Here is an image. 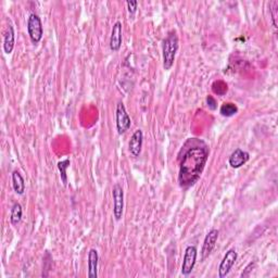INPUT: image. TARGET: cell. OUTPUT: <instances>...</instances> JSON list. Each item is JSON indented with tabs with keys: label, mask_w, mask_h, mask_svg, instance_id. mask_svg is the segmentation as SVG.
Segmentation results:
<instances>
[{
	"label": "cell",
	"mask_w": 278,
	"mask_h": 278,
	"mask_svg": "<svg viewBox=\"0 0 278 278\" xmlns=\"http://www.w3.org/2000/svg\"><path fill=\"white\" fill-rule=\"evenodd\" d=\"M209 158L208 147L194 146L184 154L179 167L178 183L181 187L188 188L199 181Z\"/></svg>",
	"instance_id": "obj_1"
},
{
	"label": "cell",
	"mask_w": 278,
	"mask_h": 278,
	"mask_svg": "<svg viewBox=\"0 0 278 278\" xmlns=\"http://www.w3.org/2000/svg\"><path fill=\"white\" fill-rule=\"evenodd\" d=\"M163 68L169 71L172 68L178 50V37L175 32H170L167 38L163 40Z\"/></svg>",
	"instance_id": "obj_2"
},
{
	"label": "cell",
	"mask_w": 278,
	"mask_h": 278,
	"mask_svg": "<svg viewBox=\"0 0 278 278\" xmlns=\"http://www.w3.org/2000/svg\"><path fill=\"white\" fill-rule=\"evenodd\" d=\"M28 32L33 44H38L40 40H42L44 35L43 23L40 17L37 15H35V13H32V15L29 16Z\"/></svg>",
	"instance_id": "obj_3"
},
{
	"label": "cell",
	"mask_w": 278,
	"mask_h": 278,
	"mask_svg": "<svg viewBox=\"0 0 278 278\" xmlns=\"http://www.w3.org/2000/svg\"><path fill=\"white\" fill-rule=\"evenodd\" d=\"M132 121L127 113L123 102H119L116 106V129L120 135L126 133L131 128Z\"/></svg>",
	"instance_id": "obj_4"
},
{
	"label": "cell",
	"mask_w": 278,
	"mask_h": 278,
	"mask_svg": "<svg viewBox=\"0 0 278 278\" xmlns=\"http://www.w3.org/2000/svg\"><path fill=\"white\" fill-rule=\"evenodd\" d=\"M197 255H198V250L196 246H188L184 254L183 264H182V274L184 276H188L191 274L194 270L195 264L197 261Z\"/></svg>",
	"instance_id": "obj_5"
},
{
	"label": "cell",
	"mask_w": 278,
	"mask_h": 278,
	"mask_svg": "<svg viewBox=\"0 0 278 278\" xmlns=\"http://www.w3.org/2000/svg\"><path fill=\"white\" fill-rule=\"evenodd\" d=\"M113 195V215L116 221H120L123 215V208H124V191L123 188L119 184H116L112 190Z\"/></svg>",
	"instance_id": "obj_6"
},
{
	"label": "cell",
	"mask_w": 278,
	"mask_h": 278,
	"mask_svg": "<svg viewBox=\"0 0 278 278\" xmlns=\"http://www.w3.org/2000/svg\"><path fill=\"white\" fill-rule=\"evenodd\" d=\"M237 257H238V254H237L236 250L231 249L227 251L225 257L223 258L222 262L218 266V277L219 278H224L228 275V273L231 272L232 267L234 266Z\"/></svg>",
	"instance_id": "obj_7"
},
{
	"label": "cell",
	"mask_w": 278,
	"mask_h": 278,
	"mask_svg": "<svg viewBox=\"0 0 278 278\" xmlns=\"http://www.w3.org/2000/svg\"><path fill=\"white\" fill-rule=\"evenodd\" d=\"M217 239H218V231L213 228V230H211L208 232V235L205 236L204 241H203L202 250H201V260H202V261H204L205 259L209 258V255L215 248V245H216L217 243Z\"/></svg>",
	"instance_id": "obj_8"
},
{
	"label": "cell",
	"mask_w": 278,
	"mask_h": 278,
	"mask_svg": "<svg viewBox=\"0 0 278 278\" xmlns=\"http://www.w3.org/2000/svg\"><path fill=\"white\" fill-rule=\"evenodd\" d=\"M121 46H122V23L115 22L111 32L110 49L112 51H119Z\"/></svg>",
	"instance_id": "obj_9"
},
{
	"label": "cell",
	"mask_w": 278,
	"mask_h": 278,
	"mask_svg": "<svg viewBox=\"0 0 278 278\" xmlns=\"http://www.w3.org/2000/svg\"><path fill=\"white\" fill-rule=\"evenodd\" d=\"M142 141H143L142 131L141 129H137V131L133 134L131 140H129L128 143V150L134 156H139V154H140Z\"/></svg>",
	"instance_id": "obj_10"
},
{
	"label": "cell",
	"mask_w": 278,
	"mask_h": 278,
	"mask_svg": "<svg viewBox=\"0 0 278 278\" xmlns=\"http://www.w3.org/2000/svg\"><path fill=\"white\" fill-rule=\"evenodd\" d=\"M250 158V155L248 152H246L241 149H236L230 156V160H228V162H230V165L232 169H239L243 167L245 163L248 162V160Z\"/></svg>",
	"instance_id": "obj_11"
},
{
	"label": "cell",
	"mask_w": 278,
	"mask_h": 278,
	"mask_svg": "<svg viewBox=\"0 0 278 278\" xmlns=\"http://www.w3.org/2000/svg\"><path fill=\"white\" fill-rule=\"evenodd\" d=\"M98 251L96 249H91L88 253V277L97 278V268H98Z\"/></svg>",
	"instance_id": "obj_12"
},
{
	"label": "cell",
	"mask_w": 278,
	"mask_h": 278,
	"mask_svg": "<svg viewBox=\"0 0 278 278\" xmlns=\"http://www.w3.org/2000/svg\"><path fill=\"white\" fill-rule=\"evenodd\" d=\"M15 30L11 25H9L8 32L4 35L3 38V49L6 53H11L13 48H15Z\"/></svg>",
	"instance_id": "obj_13"
},
{
	"label": "cell",
	"mask_w": 278,
	"mask_h": 278,
	"mask_svg": "<svg viewBox=\"0 0 278 278\" xmlns=\"http://www.w3.org/2000/svg\"><path fill=\"white\" fill-rule=\"evenodd\" d=\"M12 186L17 195H23L25 191V182L20 172L15 171L12 173Z\"/></svg>",
	"instance_id": "obj_14"
},
{
	"label": "cell",
	"mask_w": 278,
	"mask_h": 278,
	"mask_svg": "<svg viewBox=\"0 0 278 278\" xmlns=\"http://www.w3.org/2000/svg\"><path fill=\"white\" fill-rule=\"evenodd\" d=\"M22 214H23V210H22V205L20 203H15L11 209V215L10 221L12 225H17L22 219Z\"/></svg>",
	"instance_id": "obj_15"
},
{
	"label": "cell",
	"mask_w": 278,
	"mask_h": 278,
	"mask_svg": "<svg viewBox=\"0 0 278 278\" xmlns=\"http://www.w3.org/2000/svg\"><path fill=\"white\" fill-rule=\"evenodd\" d=\"M219 112L223 116H226V118H231V116L235 115L237 112H238V108L235 104H232V102H225L223 104Z\"/></svg>",
	"instance_id": "obj_16"
},
{
	"label": "cell",
	"mask_w": 278,
	"mask_h": 278,
	"mask_svg": "<svg viewBox=\"0 0 278 278\" xmlns=\"http://www.w3.org/2000/svg\"><path fill=\"white\" fill-rule=\"evenodd\" d=\"M70 164L71 162L69 159L60 161V162L58 163V169H59V172H60L61 181L62 183H63L64 186H66V184H68V175H66V170L70 168Z\"/></svg>",
	"instance_id": "obj_17"
},
{
	"label": "cell",
	"mask_w": 278,
	"mask_h": 278,
	"mask_svg": "<svg viewBox=\"0 0 278 278\" xmlns=\"http://www.w3.org/2000/svg\"><path fill=\"white\" fill-rule=\"evenodd\" d=\"M254 267H255V262H250V263L248 264V265L246 266V268H245L244 272H243V274H241V277L245 278V277L250 276V273L252 272V270H253Z\"/></svg>",
	"instance_id": "obj_18"
},
{
	"label": "cell",
	"mask_w": 278,
	"mask_h": 278,
	"mask_svg": "<svg viewBox=\"0 0 278 278\" xmlns=\"http://www.w3.org/2000/svg\"><path fill=\"white\" fill-rule=\"evenodd\" d=\"M274 3V8H272L271 9V13H272V19H273V25H274V28H277V22H276V20H277V6H278V2L277 1H275V2H273Z\"/></svg>",
	"instance_id": "obj_19"
},
{
	"label": "cell",
	"mask_w": 278,
	"mask_h": 278,
	"mask_svg": "<svg viewBox=\"0 0 278 278\" xmlns=\"http://www.w3.org/2000/svg\"><path fill=\"white\" fill-rule=\"evenodd\" d=\"M126 6H127V9H128V12L131 13V15H134V13L137 11L138 2L137 1H127Z\"/></svg>",
	"instance_id": "obj_20"
},
{
	"label": "cell",
	"mask_w": 278,
	"mask_h": 278,
	"mask_svg": "<svg viewBox=\"0 0 278 278\" xmlns=\"http://www.w3.org/2000/svg\"><path fill=\"white\" fill-rule=\"evenodd\" d=\"M207 104H208L209 109H211V110H216V108H217L216 100H215L212 96H208V98H207Z\"/></svg>",
	"instance_id": "obj_21"
}]
</instances>
